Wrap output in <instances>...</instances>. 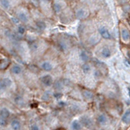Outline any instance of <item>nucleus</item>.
<instances>
[{
  "label": "nucleus",
  "instance_id": "obj_1",
  "mask_svg": "<svg viewBox=\"0 0 130 130\" xmlns=\"http://www.w3.org/2000/svg\"><path fill=\"white\" fill-rule=\"evenodd\" d=\"M40 81L44 87H50L53 84V78L50 75H44L40 77Z\"/></svg>",
  "mask_w": 130,
  "mask_h": 130
},
{
  "label": "nucleus",
  "instance_id": "obj_2",
  "mask_svg": "<svg viewBox=\"0 0 130 130\" xmlns=\"http://www.w3.org/2000/svg\"><path fill=\"white\" fill-rule=\"evenodd\" d=\"M17 15H18V17L17 18L19 19V21H22L24 22V23H28L29 20H30V18H29V16L27 15V13H25V12H19L18 13H17Z\"/></svg>",
  "mask_w": 130,
  "mask_h": 130
},
{
  "label": "nucleus",
  "instance_id": "obj_3",
  "mask_svg": "<svg viewBox=\"0 0 130 130\" xmlns=\"http://www.w3.org/2000/svg\"><path fill=\"white\" fill-rule=\"evenodd\" d=\"M22 71H23L22 67L19 66V65H18V64L13 65V66H12V68H11V72L13 73V75H16V76L21 74Z\"/></svg>",
  "mask_w": 130,
  "mask_h": 130
},
{
  "label": "nucleus",
  "instance_id": "obj_4",
  "mask_svg": "<svg viewBox=\"0 0 130 130\" xmlns=\"http://www.w3.org/2000/svg\"><path fill=\"white\" fill-rule=\"evenodd\" d=\"M99 33H100V35H102L104 39H107V40L111 39L110 33H109L108 30H107L106 28H104V27H102V28L99 29Z\"/></svg>",
  "mask_w": 130,
  "mask_h": 130
},
{
  "label": "nucleus",
  "instance_id": "obj_5",
  "mask_svg": "<svg viewBox=\"0 0 130 130\" xmlns=\"http://www.w3.org/2000/svg\"><path fill=\"white\" fill-rule=\"evenodd\" d=\"M76 15L78 19H81L87 18V15H88V13H87V11H86L85 9H83V8H79V9H77V11H76Z\"/></svg>",
  "mask_w": 130,
  "mask_h": 130
},
{
  "label": "nucleus",
  "instance_id": "obj_6",
  "mask_svg": "<svg viewBox=\"0 0 130 130\" xmlns=\"http://www.w3.org/2000/svg\"><path fill=\"white\" fill-rule=\"evenodd\" d=\"M11 128L13 130H20L21 129V123L18 119H13L11 121Z\"/></svg>",
  "mask_w": 130,
  "mask_h": 130
},
{
  "label": "nucleus",
  "instance_id": "obj_7",
  "mask_svg": "<svg viewBox=\"0 0 130 130\" xmlns=\"http://www.w3.org/2000/svg\"><path fill=\"white\" fill-rule=\"evenodd\" d=\"M41 66L42 70L46 71H50L53 69V65L50 61H44V62L41 63V66Z\"/></svg>",
  "mask_w": 130,
  "mask_h": 130
},
{
  "label": "nucleus",
  "instance_id": "obj_8",
  "mask_svg": "<svg viewBox=\"0 0 130 130\" xmlns=\"http://www.w3.org/2000/svg\"><path fill=\"white\" fill-rule=\"evenodd\" d=\"M121 35H122V39L124 41H129L130 39V34L129 30L126 29H122L121 30Z\"/></svg>",
  "mask_w": 130,
  "mask_h": 130
},
{
  "label": "nucleus",
  "instance_id": "obj_9",
  "mask_svg": "<svg viewBox=\"0 0 130 130\" xmlns=\"http://www.w3.org/2000/svg\"><path fill=\"white\" fill-rule=\"evenodd\" d=\"M122 120L123 122L126 124H130V109H129V110H127L125 112V113L124 114V116H123L122 118Z\"/></svg>",
  "mask_w": 130,
  "mask_h": 130
},
{
  "label": "nucleus",
  "instance_id": "obj_10",
  "mask_svg": "<svg viewBox=\"0 0 130 130\" xmlns=\"http://www.w3.org/2000/svg\"><path fill=\"white\" fill-rule=\"evenodd\" d=\"M9 116H10V112L8 111V109L3 107V108H2L1 110H0V117L7 119Z\"/></svg>",
  "mask_w": 130,
  "mask_h": 130
},
{
  "label": "nucleus",
  "instance_id": "obj_11",
  "mask_svg": "<svg viewBox=\"0 0 130 130\" xmlns=\"http://www.w3.org/2000/svg\"><path fill=\"white\" fill-rule=\"evenodd\" d=\"M53 9H54V11L56 13H60L61 11V9H62V6H61V3L60 2H54V3H53Z\"/></svg>",
  "mask_w": 130,
  "mask_h": 130
},
{
  "label": "nucleus",
  "instance_id": "obj_12",
  "mask_svg": "<svg viewBox=\"0 0 130 130\" xmlns=\"http://www.w3.org/2000/svg\"><path fill=\"white\" fill-rule=\"evenodd\" d=\"M14 102L19 106H23L25 104V100L24 98L19 95H17L16 97H14Z\"/></svg>",
  "mask_w": 130,
  "mask_h": 130
},
{
  "label": "nucleus",
  "instance_id": "obj_13",
  "mask_svg": "<svg viewBox=\"0 0 130 130\" xmlns=\"http://www.w3.org/2000/svg\"><path fill=\"white\" fill-rule=\"evenodd\" d=\"M71 129L73 130H81V125L77 120H74L71 123Z\"/></svg>",
  "mask_w": 130,
  "mask_h": 130
},
{
  "label": "nucleus",
  "instance_id": "obj_14",
  "mask_svg": "<svg viewBox=\"0 0 130 130\" xmlns=\"http://www.w3.org/2000/svg\"><path fill=\"white\" fill-rule=\"evenodd\" d=\"M82 94H83V97H84L87 100H91V99L93 98V94H92V92H90V91H87V90L83 91Z\"/></svg>",
  "mask_w": 130,
  "mask_h": 130
},
{
  "label": "nucleus",
  "instance_id": "obj_15",
  "mask_svg": "<svg viewBox=\"0 0 130 130\" xmlns=\"http://www.w3.org/2000/svg\"><path fill=\"white\" fill-rule=\"evenodd\" d=\"M63 87H64V84L62 83V81H57L54 83V87L56 91H61L63 89Z\"/></svg>",
  "mask_w": 130,
  "mask_h": 130
},
{
  "label": "nucleus",
  "instance_id": "obj_16",
  "mask_svg": "<svg viewBox=\"0 0 130 130\" xmlns=\"http://www.w3.org/2000/svg\"><path fill=\"white\" fill-rule=\"evenodd\" d=\"M80 57H81V61H84V62H87V61L89 60V56L87 55V53L85 50H81V54H80Z\"/></svg>",
  "mask_w": 130,
  "mask_h": 130
},
{
  "label": "nucleus",
  "instance_id": "obj_17",
  "mask_svg": "<svg viewBox=\"0 0 130 130\" xmlns=\"http://www.w3.org/2000/svg\"><path fill=\"white\" fill-rule=\"evenodd\" d=\"M107 117H106L105 115H103V114L98 116V118H97V122L100 124H105L106 123H107Z\"/></svg>",
  "mask_w": 130,
  "mask_h": 130
},
{
  "label": "nucleus",
  "instance_id": "obj_18",
  "mask_svg": "<svg viewBox=\"0 0 130 130\" xmlns=\"http://www.w3.org/2000/svg\"><path fill=\"white\" fill-rule=\"evenodd\" d=\"M36 27L38 30H44L46 27V25L44 21H37L36 22Z\"/></svg>",
  "mask_w": 130,
  "mask_h": 130
},
{
  "label": "nucleus",
  "instance_id": "obj_19",
  "mask_svg": "<svg viewBox=\"0 0 130 130\" xmlns=\"http://www.w3.org/2000/svg\"><path fill=\"white\" fill-rule=\"evenodd\" d=\"M102 56H104V57H106V58L109 57V56H111L110 50H109L108 48H107V47L103 48V49H102Z\"/></svg>",
  "mask_w": 130,
  "mask_h": 130
},
{
  "label": "nucleus",
  "instance_id": "obj_20",
  "mask_svg": "<svg viewBox=\"0 0 130 130\" xmlns=\"http://www.w3.org/2000/svg\"><path fill=\"white\" fill-rule=\"evenodd\" d=\"M17 33L19 35H23L25 33V27L22 25H19L17 27Z\"/></svg>",
  "mask_w": 130,
  "mask_h": 130
},
{
  "label": "nucleus",
  "instance_id": "obj_21",
  "mask_svg": "<svg viewBox=\"0 0 130 130\" xmlns=\"http://www.w3.org/2000/svg\"><path fill=\"white\" fill-rule=\"evenodd\" d=\"M9 64V61L8 60H3L0 61V70H4Z\"/></svg>",
  "mask_w": 130,
  "mask_h": 130
},
{
  "label": "nucleus",
  "instance_id": "obj_22",
  "mask_svg": "<svg viewBox=\"0 0 130 130\" xmlns=\"http://www.w3.org/2000/svg\"><path fill=\"white\" fill-rule=\"evenodd\" d=\"M0 4H1V6L3 7L4 9H8L10 7V2L7 1V0H5V1L2 0V1H0Z\"/></svg>",
  "mask_w": 130,
  "mask_h": 130
},
{
  "label": "nucleus",
  "instance_id": "obj_23",
  "mask_svg": "<svg viewBox=\"0 0 130 130\" xmlns=\"http://www.w3.org/2000/svg\"><path fill=\"white\" fill-rule=\"evenodd\" d=\"M58 46H59L60 50H62V51H66V50H67V48H68L67 44L65 43L64 41H60L59 43H58Z\"/></svg>",
  "mask_w": 130,
  "mask_h": 130
},
{
  "label": "nucleus",
  "instance_id": "obj_24",
  "mask_svg": "<svg viewBox=\"0 0 130 130\" xmlns=\"http://www.w3.org/2000/svg\"><path fill=\"white\" fill-rule=\"evenodd\" d=\"M39 48V43L38 41H32L30 44V50L32 51H36Z\"/></svg>",
  "mask_w": 130,
  "mask_h": 130
},
{
  "label": "nucleus",
  "instance_id": "obj_25",
  "mask_svg": "<svg viewBox=\"0 0 130 130\" xmlns=\"http://www.w3.org/2000/svg\"><path fill=\"white\" fill-rule=\"evenodd\" d=\"M81 69H82V71L84 73H88L89 71H91V66H90V65L85 63V64L82 66V67H81Z\"/></svg>",
  "mask_w": 130,
  "mask_h": 130
},
{
  "label": "nucleus",
  "instance_id": "obj_26",
  "mask_svg": "<svg viewBox=\"0 0 130 130\" xmlns=\"http://www.w3.org/2000/svg\"><path fill=\"white\" fill-rule=\"evenodd\" d=\"M7 88H8V87H6V85H5V83L3 82V79H0V92H1V91H4V90H6Z\"/></svg>",
  "mask_w": 130,
  "mask_h": 130
},
{
  "label": "nucleus",
  "instance_id": "obj_27",
  "mask_svg": "<svg viewBox=\"0 0 130 130\" xmlns=\"http://www.w3.org/2000/svg\"><path fill=\"white\" fill-rule=\"evenodd\" d=\"M50 97H51L50 94L48 92H45L43 95V99L44 101H49L50 99Z\"/></svg>",
  "mask_w": 130,
  "mask_h": 130
},
{
  "label": "nucleus",
  "instance_id": "obj_28",
  "mask_svg": "<svg viewBox=\"0 0 130 130\" xmlns=\"http://www.w3.org/2000/svg\"><path fill=\"white\" fill-rule=\"evenodd\" d=\"M6 125H7V119L0 117V126L4 127V126H6Z\"/></svg>",
  "mask_w": 130,
  "mask_h": 130
},
{
  "label": "nucleus",
  "instance_id": "obj_29",
  "mask_svg": "<svg viewBox=\"0 0 130 130\" xmlns=\"http://www.w3.org/2000/svg\"><path fill=\"white\" fill-rule=\"evenodd\" d=\"M11 21L13 22L14 25H19V19L17 17H11Z\"/></svg>",
  "mask_w": 130,
  "mask_h": 130
},
{
  "label": "nucleus",
  "instance_id": "obj_30",
  "mask_svg": "<svg viewBox=\"0 0 130 130\" xmlns=\"http://www.w3.org/2000/svg\"><path fill=\"white\" fill-rule=\"evenodd\" d=\"M82 122H83V124H84V125H86V126H88L89 124H91L90 119L87 118H82Z\"/></svg>",
  "mask_w": 130,
  "mask_h": 130
},
{
  "label": "nucleus",
  "instance_id": "obj_31",
  "mask_svg": "<svg viewBox=\"0 0 130 130\" xmlns=\"http://www.w3.org/2000/svg\"><path fill=\"white\" fill-rule=\"evenodd\" d=\"M30 130H40V129L38 125H36V124H33V125L31 126V129H30Z\"/></svg>",
  "mask_w": 130,
  "mask_h": 130
},
{
  "label": "nucleus",
  "instance_id": "obj_32",
  "mask_svg": "<svg viewBox=\"0 0 130 130\" xmlns=\"http://www.w3.org/2000/svg\"><path fill=\"white\" fill-rule=\"evenodd\" d=\"M53 96H54L56 98H61V96H62V94L60 93V92H59V93H57V92H56V93H54V95H53Z\"/></svg>",
  "mask_w": 130,
  "mask_h": 130
},
{
  "label": "nucleus",
  "instance_id": "obj_33",
  "mask_svg": "<svg viewBox=\"0 0 130 130\" xmlns=\"http://www.w3.org/2000/svg\"><path fill=\"white\" fill-rule=\"evenodd\" d=\"M101 130H102V129H101Z\"/></svg>",
  "mask_w": 130,
  "mask_h": 130
}]
</instances>
